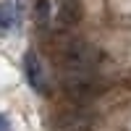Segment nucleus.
Instances as JSON below:
<instances>
[{
	"instance_id": "obj_1",
	"label": "nucleus",
	"mask_w": 131,
	"mask_h": 131,
	"mask_svg": "<svg viewBox=\"0 0 131 131\" xmlns=\"http://www.w3.org/2000/svg\"><path fill=\"white\" fill-rule=\"evenodd\" d=\"M55 60H58L60 68H66L68 73H89L97 66L100 55H97V50L86 39L68 37V39H63L55 47Z\"/></svg>"
},
{
	"instance_id": "obj_2",
	"label": "nucleus",
	"mask_w": 131,
	"mask_h": 131,
	"mask_svg": "<svg viewBox=\"0 0 131 131\" xmlns=\"http://www.w3.org/2000/svg\"><path fill=\"white\" fill-rule=\"evenodd\" d=\"M66 94L76 102H89L92 97L100 94V84L89 73H71L66 79Z\"/></svg>"
},
{
	"instance_id": "obj_3",
	"label": "nucleus",
	"mask_w": 131,
	"mask_h": 131,
	"mask_svg": "<svg viewBox=\"0 0 131 131\" xmlns=\"http://www.w3.org/2000/svg\"><path fill=\"white\" fill-rule=\"evenodd\" d=\"M24 73H26L29 84L34 86L37 92L45 89V73H42V63H39V58H37V52H31V50L24 55Z\"/></svg>"
},
{
	"instance_id": "obj_4",
	"label": "nucleus",
	"mask_w": 131,
	"mask_h": 131,
	"mask_svg": "<svg viewBox=\"0 0 131 131\" xmlns=\"http://www.w3.org/2000/svg\"><path fill=\"white\" fill-rule=\"evenodd\" d=\"M58 24L63 29H68V26H76L79 24V18H81V8H79V0H60L58 3Z\"/></svg>"
},
{
	"instance_id": "obj_5",
	"label": "nucleus",
	"mask_w": 131,
	"mask_h": 131,
	"mask_svg": "<svg viewBox=\"0 0 131 131\" xmlns=\"http://www.w3.org/2000/svg\"><path fill=\"white\" fill-rule=\"evenodd\" d=\"M18 18H21L18 0H5V3H0V37L8 34V31L18 24Z\"/></svg>"
},
{
	"instance_id": "obj_6",
	"label": "nucleus",
	"mask_w": 131,
	"mask_h": 131,
	"mask_svg": "<svg viewBox=\"0 0 131 131\" xmlns=\"http://www.w3.org/2000/svg\"><path fill=\"white\" fill-rule=\"evenodd\" d=\"M52 16V3L50 0H34V21L39 26H45Z\"/></svg>"
},
{
	"instance_id": "obj_7",
	"label": "nucleus",
	"mask_w": 131,
	"mask_h": 131,
	"mask_svg": "<svg viewBox=\"0 0 131 131\" xmlns=\"http://www.w3.org/2000/svg\"><path fill=\"white\" fill-rule=\"evenodd\" d=\"M0 131H10V123H8L5 115H0Z\"/></svg>"
},
{
	"instance_id": "obj_8",
	"label": "nucleus",
	"mask_w": 131,
	"mask_h": 131,
	"mask_svg": "<svg viewBox=\"0 0 131 131\" xmlns=\"http://www.w3.org/2000/svg\"><path fill=\"white\" fill-rule=\"evenodd\" d=\"M71 131H86V128H71Z\"/></svg>"
}]
</instances>
